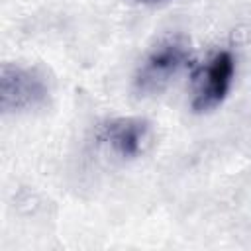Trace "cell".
<instances>
[{"mask_svg":"<svg viewBox=\"0 0 251 251\" xmlns=\"http://www.w3.org/2000/svg\"><path fill=\"white\" fill-rule=\"evenodd\" d=\"M188 61L190 49L186 41L178 37L165 39L155 45L137 67L133 75V88L143 96L157 94L188 65Z\"/></svg>","mask_w":251,"mask_h":251,"instance_id":"cell-2","label":"cell"},{"mask_svg":"<svg viewBox=\"0 0 251 251\" xmlns=\"http://www.w3.org/2000/svg\"><path fill=\"white\" fill-rule=\"evenodd\" d=\"M135 4H143V6H157V4H167L171 0H131Z\"/></svg>","mask_w":251,"mask_h":251,"instance_id":"cell-5","label":"cell"},{"mask_svg":"<svg viewBox=\"0 0 251 251\" xmlns=\"http://www.w3.org/2000/svg\"><path fill=\"white\" fill-rule=\"evenodd\" d=\"M151 135V124L141 116H118L98 127V143L120 159H135L143 153Z\"/></svg>","mask_w":251,"mask_h":251,"instance_id":"cell-4","label":"cell"},{"mask_svg":"<svg viewBox=\"0 0 251 251\" xmlns=\"http://www.w3.org/2000/svg\"><path fill=\"white\" fill-rule=\"evenodd\" d=\"M51 96L47 75L29 65L4 63L0 69V110L2 114H25L43 108Z\"/></svg>","mask_w":251,"mask_h":251,"instance_id":"cell-1","label":"cell"},{"mask_svg":"<svg viewBox=\"0 0 251 251\" xmlns=\"http://www.w3.org/2000/svg\"><path fill=\"white\" fill-rule=\"evenodd\" d=\"M235 76V57L231 51H216L194 75L190 106L196 114L218 108L229 94Z\"/></svg>","mask_w":251,"mask_h":251,"instance_id":"cell-3","label":"cell"}]
</instances>
